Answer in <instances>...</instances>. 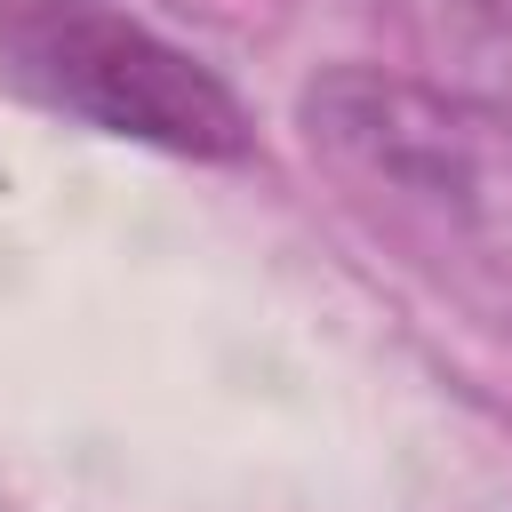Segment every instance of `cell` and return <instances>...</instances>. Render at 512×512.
I'll use <instances>...</instances> for the list:
<instances>
[{
	"label": "cell",
	"instance_id": "7a4b0ae2",
	"mask_svg": "<svg viewBox=\"0 0 512 512\" xmlns=\"http://www.w3.org/2000/svg\"><path fill=\"white\" fill-rule=\"evenodd\" d=\"M304 128L312 144H328L352 176L384 184V192H416V200H456L472 208L480 192V152H472V128L464 112H448L440 96L408 88V80H384V72H320L304 88Z\"/></svg>",
	"mask_w": 512,
	"mask_h": 512
},
{
	"label": "cell",
	"instance_id": "6da1fadb",
	"mask_svg": "<svg viewBox=\"0 0 512 512\" xmlns=\"http://www.w3.org/2000/svg\"><path fill=\"white\" fill-rule=\"evenodd\" d=\"M0 64L48 112H72L104 136L176 152V160H240L256 144L240 96L152 24L104 0H8Z\"/></svg>",
	"mask_w": 512,
	"mask_h": 512
}]
</instances>
